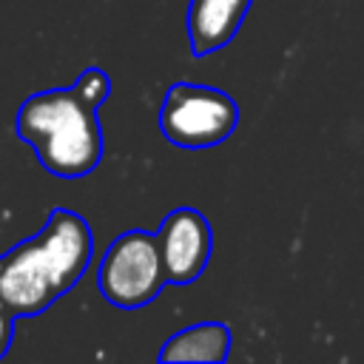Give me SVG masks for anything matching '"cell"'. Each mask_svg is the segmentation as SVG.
Listing matches in <instances>:
<instances>
[{
  "mask_svg": "<svg viewBox=\"0 0 364 364\" xmlns=\"http://www.w3.org/2000/svg\"><path fill=\"white\" fill-rule=\"evenodd\" d=\"M91 253L88 222L68 208H54L40 233L0 256V301L14 316L43 313L82 279Z\"/></svg>",
  "mask_w": 364,
  "mask_h": 364,
  "instance_id": "1",
  "label": "cell"
},
{
  "mask_svg": "<svg viewBox=\"0 0 364 364\" xmlns=\"http://www.w3.org/2000/svg\"><path fill=\"white\" fill-rule=\"evenodd\" d=\"M14 131L37 154V162L60 176L77 179L102 162V128L97 108L74 88L31 94L14 117Z\"/></svg>",
  "mask_w": 364,
  "mask_h": 364,
  "instance_id": "2",
  "label": "cell"
},
{
  "mask_svg": "<svg viewBox=\"0 0 364 364\" xmlns=\"http://www.w3.org/2000/svg\"><path fill=\"white\" fill-rule=\"evenodd\" d=\"M239 125L233 97L213 85L173 82L159 108V128L168 142L179 148H213L225 142Z\"/></svg>",
  "mask_w": 364,
  "mask_h": 364,
  "instance_id": "3",
  "label": "cell"
},
{
  "mask_svg": "<svg viewBox=\"0 0 364 364\" xmlns=\"http://www.w3.org/2000/svg\"><path fill=\"white\" fill-rule=\"evenodd\" d=\"M97 282L105 301L122 310H136L151 304L159 296V290L168 284L156 233L128 230L117 236L100 262Z\"/></svg>",
  "mask_w": 364,
  "mask_h": 364,
  "instance_id": "4",
  "label": "cell"
},
{
  "mask_svg": "<svg viewBox=\"0 0 364 364\" xmlns=\"http://www.w3.org/2000/svg\"><path fill=\"white\" fill-rule=\"evenodd\" d=\"M156 242L168 284H191L205 273L213 250V233L210 222L196 208L171 210L156 230Z\"/></svg>",
  "mask_w": 364,
  "mask_h": 364,
  "instance_id": "5",
  "label": "cell"
},
{
  "mask_svg": "<svg viewBox=\"0 0 364 364\" xmlns=\"http://www.w3.org/2000/svg\"><path fill=\"white\" fill-rule=\"evenodd\" d=\"M250 3L253 0H191L188 40L193 57H205L225 48L236 37Z\"/></svg>",
  "mask_w": 364,
  "mask_h": 364,
  "instance_id": "6",
  "label": "cell"
},
{
  "mask_svg": "<svg viewBox=\"0 0 364 364\" xmlns=\"http://www.w3.org/2000/svg\"><path fill=\"white\" fill-rule=\"evenodd\" d=\"M230 353V327L219 321H205L173 333L159 350V361H205L219 364Z\"/></svg>",
  "mask_w": 364,
  "mask_h": 364,
  "instance_id": "7",
  "label": "cell"
},
{
  "mask_svg": "<svg viewBox=\"0 0 364 364\" xmlns=\"http://www.w3.org/2000/svg\"><path fill=\"white\" fill-rule=\"evenodd\" d=\"M88 105H94V108H100L105 100H108V94H111V80H108V74L102 71V68H85L82 74H80V80L71 85Z\"/></svg>",
  "mask_w": 364,
  "mask_h": 364,
  "instance_id": "8",
  "label": "cell"
},
{
  "mask_svg": "<svg viewBox=\"0 0 364 364\" xmlns=\"http://www.w3.org/2000/svg\"><path fill=\"white\" fill-rule=\"evenodd\" d=\"M11 338H14V313L0 301V358L9 353Z\"/></svg>",
  "mask_w": 364,
  "mask_h": 364,
  "instance_id": "9",
  "label": "cell"
}]
</instances>
